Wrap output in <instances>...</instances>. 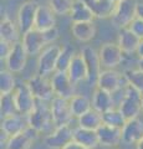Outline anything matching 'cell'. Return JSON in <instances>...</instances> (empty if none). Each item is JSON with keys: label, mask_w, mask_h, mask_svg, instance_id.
<instances>
[{"label": "cell", "mask_w": 143, "mask_h": 149, "mask_svg": "<svg viewBox=\"0 0 143 149\" xmlns=\"http://www.w3.org/2000/svg\"><path fill=\"white\" fill-rule=\"evenodd\" d=\"M26 120H27V125L34 128L39 133L46 132L51 125H55L50 106L46 104V102L39 100H36V104L34 109L26 116Z\"/></svg>", "instance_id": "6da1fadb"}, {"label": "cell", "mask_w": 143, "mask_h": 149, "mask_svg": "<svg viewBox=\"0 0 143 149\" xmlns=\"http://www.w3.org/2000/svg\"><path fill=\"white\" fill-rule=\"evenodd\" d=\"M143 95L131 85H126L123 98L121 100L118 109L126 119L137 118L142 111Z\"/></svg>", "instance_id": "7a4b0ae2"}, {"label": "cell", "mask_w": 143, "mask_h": 149, "mask_svg": "<svg viewBox=\"0 0 143 149\" xmlns=\"http://www.w3.org/2000/svg\"><path fill=\"white\" fill-rule=\"evenodd\" d=\"M137 0H121L116 4V9L111 16L112 24L119 30L128 27L137 17Z\"/></svg>", "instance_id": "3957f363"}, {"label": "cell", "mask_w": 143, "mask_h": 149, "mask_svg": "<svg viewBox=\"0 0 143 149\" xmlns=\"http://www.w3.org/2000/svg\"><path fill=\"white\" fill-rule=\"evenodd\" d=\"M61 49L59 45H49L41 51L38 58V66H36V73L41 76L56 72V65L59 55L61 52Z\"/></svg>", "instance_id": "277c9868"}, {"label": "cell", "mask_w": 143, "mask_h": 149, "mask_svg": "<svg viewBox=\"0 0 143 149\" xmlns=\"http://www.w3.org/2000/svg\"><path fill=\"white\" fill-rule=\"evenodd\" d=\"M82 56H84L86 67H87V83L90 86H96L100 77L101 67H102V63H101V58H100V54L96 51L92 46H85L81 51Z\"/></svg>", "instance_id": "5b68a950"}, {"label": "cell", "mask_w": 143, "mask_h": 149, "mask_svg": "<svg viewBox=\"0 0 143 149\" xmlns=\"http://www.w3.org/2000/svg\"><path fill=\"white\" fill-rule=\"evenodd\" d=\"M26 83L36 100L47 102V101H51L55 97L51 80H47L46 76H41V74L36 73L34 76H31L26 81Z\"/></svg>", "instance_id": "8992f818"}, {"label": "cell", "mask_w": 143, "mask_h": 149, "mask_svg": "<svg viewBox=\"0 0 143 149\" xmlns=\"http://www.w3.org/2000/svg\"><path fill=\"white\" fill-rule=\"evenodd\" d=\"M13 93H14V100H15L17 113L26 117L34 109V107L36 104V98L34 97L33 93H31L26 82L17 83L15 91Z\"/></svg>", "instance_id": "52a82bcc"}, {"label": "cell", "mask_w": 143, "mask_h": 149, "mask_svg": "<svg viewBox=\"0 0 143 149\" xmlns=\"http://www.w3.org/2000/svg\"><path fill=\"white\" fill-rule=\"evenodd\" d=\"M71 141H73V128L70 124L55 127V129L45 136L44 143L49 149H62Z\"/></svg>", "instance_id": "ba28073f"}, {"label": "cell", "mask_w": 143, "mask_h": 149, "mask_svg": "<svg viewBox=\"0 0 143 149\" xmlns=\"http://www.w3.org/2000/svg\"><path fill=\"white\" fill-rule=\"evenodd\" d=\"M50 108H51V114H52V120H54L55 127L70 124L73 116H72L70 101L68 100L55 96L50 101Z\"/></svg>", "instance_id": "9c48e42d"}, {"label": "cell", "mask_w": 143, "mask_h": 149, "mask_svg": "<svg viewBox=\"0 0 143 149\" xmlns=\"http://www.w3.org/2000/svg\"><path fill=\"white\" fill-rule=\"evenodd\" d=\"M39 9V4L33 0L22 3L17 10V25L21 34H26L27 31L35 27V17Z\"/></svg>", "instance_id": "30bf717a"}, {"label": "cell", "mask_w": 143, "mask_h": 149, "mask_svg": "<svg viewBox=\"0 0 143 149\" xmlns=\"http://www.w3.org/2000/svg\"><path fill=\"white\" fill-rule=\"evenodd\" d=\"M52 90L56 97H61L65 100H71L75 96V85L70 78L67 72H54L51 78Z\"/></svg>", "instance_id": "8fae6325"}, {"label": "cell", "mask_w": 143, "mask_h": 149, "mask_svg": "<svg viewBox=\"0 0 143 149\" xmlns=\"http://www.w3.org/2000/svg\"><path fill=\"white\" fill-rule=\"evenodd\" d=\"M100 58L102 66L106 68H116L124 60V54L118 44L107 42L100 49Z\"/></svg>", "instance_id": "7c38bea8"}, {"label": "cell", "mask_w": 143, "mask_h": 149, "mask_svg": "<svg viewBox=\"0 0 143 149\" xmlns=\"http://www.w3.org/2000/svg\"><path fill=\"white\" fill-rule=\"evenodd\" d=\"M123 82H126L123 73H119L114 68H106L100 73V77L96 86L107 92L114 93L122 87Z\"/></svg>", "instance_id": "4fadbf2b"}, {"label": "cell", "mask_w": 143, "mask_h": 149, "mask_svg": "<svg viewBox=\"0 0 143 149\" xmlns=\"http://www.w3.org/2000/svg\"><path fill=\"white\" fill-rule=\"evenodd\" d=\"M22 45H24L25 50L27 51L29 56L34 55H40L46 46H49L47 41L44 31L33 29L30 31H27L26 34H22Z\"/></svg>", "instance_id": "5bb4252c"}, {"label": "cell", "mask_w": 143, "mask_h": 149, "mask_svg": "<svg viewBox=\"0 0 143 149\" xmlns=\"http://www.w3.org/2000/svg\"><path fill=\"white\" fill-rule=\"evenodd\" d=\"M27 51L25 50L22 42H16L13 46L9 56L5 58V65L9 71L13 73H19L25 68L27 62Z\"/></svg>", "instance_id": "9a60e30c"}, {"label": "cell", "mask_w": 143, "mask_h": 149, "mask_svg": "<svg viewBox=\"0 0 143 149\" xmlns=\"http://www.w3.org/2000/svg\"><path fill=\"white\" fill-rule=\"evenodd\" d=\"M143 138V122L140 118L127 119L122 127V142L127 146L137 144Z\"/></svg>", "instance_id": "2e32d148"}, {"label": "cell", "mask_w": 143, "mask_h": 149, "mask_svg": "<svg viewBox=\"0 0 143 149\" xmlns=\"http://www.w3.org/2000/svg\"><path fill=\"white\" fill-rule=\"evenodd\" d=\"M39 132H36L34 128L27 125V128L16 136H13L8 139L5 144L6 149H31L35 139L38 138Z\"/></svg>", "instance_id": "e0dca14e"}, {"label": "cell", "mask_w": 143, "mask_h": 149, "mask_svg": "<svg viewBox=\"0 0 143 149\" xmlns=\"http://www.w3.org/2000/svg\"><path fill=\"white\" fill-rule=\"evenodd\" d=\"M98 136L100 146L103 147H116L122 141V128L113 127V125L102 124L96 130Z\"/></svg>", "instance_id": "ac0fdd59"}, {"label": "cell", "mask_w": 143, "mask_h": 149, "mask_svg": "<svg viewBox=\"0 0 143 149\" xmlns=\"http://www.w3.org/2000/svg\"><path fill=\"white\" fill-rule=\"evenodd\" d=\"M52 27H56V14L49 5H39L34 29L46 31L52 29Z\"/></svg>", "instance_id": "d6986e66"}, {"label": "cell", "mask_w": 143, "mask_h": 149, "mask_svg": "<svg viewBox=\"0 0 143 149\" xmlns=\"http://www.w3.org/2000/svg\"><path fill=\"white\" fill-rule=\"evenodd\" d=\"M140 42H141V39L130 29V27H124V29L119 30L118 45L126 55H131L133 52H137Z\"/></svg>", "instance_id": "ffe728a7"}, {"label": "cell", "mask_w": 143, "mask_h": 149, "mask_svg": "<svg viewBox=\"0 0 143 149\" xmlns=\"http://www.w3.org/2000/svg\"><path fill=\"white\" fill-rule=\"evenodd\" d=\"M27 128V120L26 117L21 114H14L10 117H5L1 120V130L5 132L9 137L16 136Z\"/></svg>", "instance_id": "44dd1931"}, {"label": "cell", "mask_w": 143, "mask_h": 149, "mask_svg": "<svg viewBox=\"0 0 143 149\" xmlns=\"http://www.w3.org/2000/svg\"><path fill=\"white\" fill-rule=\"evenodd\" d=\"M92 108L100 112L101 114L107 111L114 108V100L112 93L102 90V88H96L92 96Z\"/></svg>", "instance_id": "7402d4cb"}, {"label": "cell", "mask_w": 143, "mask_h": 149, "mask_svg": "<svg viewBox=\"0 0 143 149\" xmlns=\"http://www.w3.org/2000/svg\"><path fill=\"white\" fill-rule=\"evenodd\" d=\"M20 34L21 32L19 25L10 17H4L1 20L0 22V40L15 45L16 42H19Z\"/></svg>", "instance_id": "603a6c76"}, {"label": "cell", "mask_w": 143, "mask_h": 149, "mask_svg": "<svg viewBox=\"0 0 143 149\" xmlns=\"http://www.w3.org/2000/svg\"><path fill=\"white\" fill-rule=\"evenodd\" d=\"M84 1L93 13L95 17L98 19L111 17L116 9V3L112 0H84Z\"/></svg>", "instance_id": "cb8c5ba5"}, {"label": "cell", "mask_w": 143, "mask_h": 149, "mask_svg": "<svg viewBox=\"0 0 143 149\" xmlns=\"http://www.w3.org/2000/svg\"><path fill=\"white\" fill-rule=\"evenodd\" d=\"M71 32L76 40L81 42H89L96 35V25L93 21L73 22L71 25Z\"/></svg>", "instance_id": "d4e9b609"}, {"label": "cell", "mask_w": 143, "mask_h": 149, "mask_svg": "<svg viewBox=\"0 0 143 149\" xmlns=\"http://www.w3.org/2000/svg\"><path fill=\"white\" fill-rule=\"evenodd\" d=\"M73 141L91 149H96L100 146L97 132L92 129L82 128L80 125L73 128Z\"/></svg>", "instance_id": "484cf974"}, {"label": "cell", "mask_w": 143, "mask_h": 149, "mask_svg": "<svg viewBox=\"0 0 143 149\" xmlns=\"http://www.w3.org/2000/svg\"><path fill=\"white\" fill-rule=\"evenodd\" d=\"M68 76L72 80L73 83H78L81 81H86L87 80V67L84 60L82 54H76L73 56L71 65L68 67Z\"/></svg>", "instance_id": "4316f807"}, {"label": "cell", "mask_w": 143, "mask_h": 149, "mask_svg": "<svg viewBox=\"0 0 143 149\" xmlns=\"http://www.w3.org/2000/svg\"><path fill=\"white\" fill-rule=\"evenodd\" d=\"M70 17L73 22L93 21L95 15L84 0H75L70 13Z\"/></svg>", "instance_id": "83f0119b"}, {"label": "cell", "mask_w": 143, "mask_h": 149, "mask_svg": "<svg viewBox=\"0 0 143 149\" xmlns=\"http://www.w3.org/2000/svg\"><path fill=\"white\" fill-rule=\"evenodd\" d=\"M68 101H70L72 116L76 118H80L81 116H84L85 113L92 109V102L85 95H75Z\"/></svg>", "instance_id": "f1b7e54d"}, {"label": "cell", "mask_w": 143, "mask_h": 149, "mask_svg": "<svg viewBox=\"0 0 143 149\" xmlns=\"http://www.w3.org/2000/svg\"><path fill=\"white\" fill-rule=\"evenodd\" d=\"M102 124H103L102 114H101L100 112L95 111L93 108L78 118V125L82 128H86V129L97 130Z\"/></svg>", "instance_id": "f546056e"}, {"label": "cell", "mask_w": 143, "mask_h": 149, "mask_svg": "<svg viewBox=\"0 0 143 149\" xmlns=\"http://www.w3.org/2000/svg\"><path fill=\"white\" fill-rule=\"evenodd\" d=\"M75 50L71 46H63L61 49V52L59 55V58H57V65H56V71L59 72H67L68 71V67L71 65V61L75 56Z\"/></svg>", "instance_id": "4dcf8cb0"}, {"label": "cell", "mask_w": 143, "mask_h": 149, "mask_svg": "<svg viewBox=\"0 0 143 149\" xmlns=\"http://www.w3.org/2000/svg\"><path fill=\"white\" fill-rule=\"evenodd\" d=\"M127 85H131L143 95V71L141 68H127L123 71Z\"/></svg>", "instance_id": "1f68e13d"}, {"label": "cell", "mask_w": 143, "mask_h": 149, "mask_svg": "<svg viewBox=\"0 0 143 149\" xmlns=\"http://www.w3.org/2000/svg\"><path fill=\"white\" fill-rule=\"evenodd\" d=\"M0 113H1V118L17 114L15 100H14V93L1 95V97H0Z\"/></svg>", "instance_id": "d6a6232c"}, {"label": "cell", "mask_w": 143, "mask_h": 149, "mask_svg": "<svg viewBox=\"0 0 143 149\" xmlns=\"http://www.w3.org/2000/svg\"><path fill=\"white\" fill-rule=\"evenodd\" d=\"M17 86L16 80L14 77V73L9 70H1L0 72V92L1 95H6V93H13L15 91Z\"/></svg>", "instance_id": "836d02e7"}, {"label": "cell", "mask_w": 143, "mask_h": 149, "mask_svg": "<svg viewBox=\"0 0 143 149\" xmlns=\"http://www.w3.org/2000/svg\"><path fill=\"white\" fill-rule=\"evenodd\" d=\"M102 119H103V123L105 124H108V125H113V127H118V128H122L124 123H126V118L123 117V114L121 113L119 109H111L102 113Z\"/></svg>", "instance_id": "e575fe53"}, {"label": "cell", "mask_w": 143, "mask_h": 149, "mask_svg": "<svg viewBox=\"0 0 143 149\" xmlns=\"http://www.w3.org/2000/svg\"><path fill=\"white\" fill-rule=\"evenodd\" d=\"M75 0H49V6L52 9L56 15H67L71 13V9Z\"/></svg>", "instance_id": "d590c367"}, {"label": "cell", "mask_w": 143, "mask_h": 149, "mask_svg": "<svg viewBox=\"0 0 143 149\" xmlns=\"http://www.w3.org/2000/svg\"><path fill=\"white\" fill-rule=\"evenodd\" d=\"M128 27H130V29L135 32V34L140 37V39H143V19L137 16L135 20L131 22V25Z\"/></svg>", "instance_id": "8d00e7d4"}, {"label": "cell", "mask_w": 143, "mask_h": 149, "mask_svg": "<svg viewBox=\"0 0 143 149\" xmlns=\"http://www.w3.org/2000/svg\"><path fill=\"white\" fill-rule=\"evenodd\" d=\"M44 34H45L46 41H47L49 45H52V42H55V41L59 39V35H60L57 27H52V29H50V30H46V31H44Z\"/></svg>", "instance_id": "74e56055"}, {"label": "cell", "mask_w": 143, "mask_h": 149, "mask_svg": "<svg viewBox=\"0 0 143 149\" xmlns=\"http://www.w3.org/2000/svg\"><path fill=\"white\" fill-rule=\"evenodd\" d=\"M13 46L14 45L6 42V41L0 40V57H1V60H5L8 57L11 49H13Z\"/></svg>", "instance_id": "f35d334b"}, {"label": "cell", "mask_w": 143, "mask_h": 149, "mask_svg": "<svg viewBox=\"0 0 143 149\" xmlns=\"http://www.w3.org/2000/svg\"><path fill=\"white\" fill-rule=\"evenodd\" d=\"M62 149H91V148H87V147L82 146V144L77 143V142H75V141H71L70 143L67 144V146H65Z\"/></svg>", "instance_id": "ab89813d"}, {"label": "cell", "mask_w": 143, "mask_h": 149, "mask_svg": "<svg viewBox=\"0 0 143 149\" xmlns=\"http://www.w3.org/2000/svg\"><path fill=\"white\" fill-rule=\"evenodd\" d=\"M137 16L143 19V3H138V6H137Z\"/></svg>", "instance_id": "60d3db41"}, {"label": "cell", "mask_w": 143, "mask_h": 149, "mask_svg": "<svg viewBox=\"0 0 143 149\" xmlns=\"http://www.w3.org/2000/svg\"><path fill=\"white\" fill-rule=\"evenodd\" d=\"M137 55L138 57H143V39H141L140 46H138V50H137Z\"/></svg>", "instance_id": "b9f144b4"}, {"label": "cell", "mask_w": 143, "mask_h": 149, "mask_svg": "<svg viewBox=\"0 0 143 149\" xmlns=\"http://www.w3.org/2000/svg\"><path fill=\"white\" fill-rule=\"evenodd\" d=\"M136 149H143V138L136 144Z\"/></svg>", "instance_id": "7bdbcfd3"}, {"label": "cell", "mask_w": 143, "mask_h": 149, "mask_svg": "<svg viewBox=\"0 0 143 149\" xmlns=\"http://www.w3.org/2000/svg\"><path fill=\"white\" fill-rule=\"evenodd\" d=\"M138 68H141L143 71V57H140V60H138Z\"/></svg>", "instance_id": "ee69618b"}, {"label": "cell", "mask_w": 143, "mask_h": 149, "mask_svg": "<svg viewBox=\"0 0 143 149\" xmlns=\"http://www.w3.org/2000/svg\"><path fill=\"white\" fill-rule=\"evenodd\" d=\"M112 1H114V3L117 4V3H119V1H121V0H112Z\"/></svg>", "instance_id": "f6af8a7d"}, {"label": "cell", "mask_w": 143, "mask_h": 149, "mask_svg": "<svg viewBox=\"0 0 143 149\" xmlns=\"http://www.w3.org/2000/svg\"><path fill=\"white\" fill-rule=\"evenodd\" d=\"M142 112H143V101H142Z\"/></svg>", "instance_id": "bcb514c9"}]
</instances>
